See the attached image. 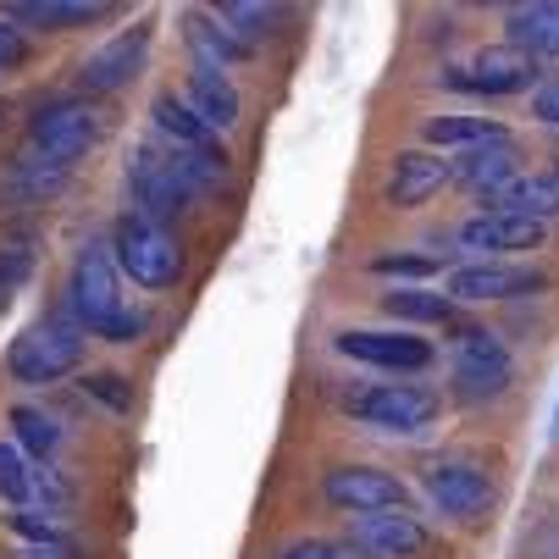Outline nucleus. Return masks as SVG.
<instances>
[{
  "instance_id": "obj_1",
  "label": "nucleus",
  "mask_w": 559,
  "mask_h": 559,
  "mask_svg": "<svg viewBox=\"0 0 559 559\" xmlns=\"http://www.w3.org/2000/svg\"><path fill=\"white\" fill-rule=\"evenodd\" d=\"M67 310L72 322L106 338V344H133L144 338V310L128 305L122 294V266L111 255V245H84L72 255V272H67Z\"/></svg>"
},
{
  "instance_id": "obj_2",
  "label": "nucleus",
  "mask_w": 559,
  "mask_h": 559,
  "mask_svg": "<svg viewBox=\"0 0 559 559\" xmlns=\"http://www.w3.org/2000/svg\"><path fill=\"white\" fill-rule=\"evenodd\" d=\"M111 255L122 266V277H133L139 288H178L183 283V245L178 233L150 222L139 211H122L111 227Z\"/></svg>"
},
{
  "instance_id": "obj_3",
  "label": "nucleus",
  "mask_w": 559,
  "mask_h": 559,
  "mask_svg": "<svg viewBox=\"0 0 559 559\" xmlns=\"http://www.w3.org/2000/svg\"><path fill=\"white\" fill-rule=\"evenodd\" d=\"M84 355H90V333L78 322H61V316H45V322H34L23 338H12L7 371L23 388H45V382L72 377L78 366H84Z\"/></svg>"
},
{
  "instance_id": "obj_4",
  "label": "nucleus",
  "mask_w": 559,
  "mask_h": 559,
  "mask_svg": "<svg viewBox=\"0 0 559 559\" xmlns=\"http://www.w3.org/2000/svg\"><path fill=\"white\" fill-rule=\"evenodd\" d=\"M106 133H111L106 106H95V100H56V106H45V111L28 122L23 150H28V155H45V162H56V167H72V162H84V155H90Z\"/></svg>"
},
{
  "instance_id": "obj_5",
  "label": "nucleus",
  "mask_w": 559,
  "mask_h": 559,
  "mask_svg": "<svg viewBox=\"0 0 559 559\" xmlns=\"http://www.w3.org/2000/svg\"><path fill=\"white\" fill-rule=\"evenodd\" d=\"M344 411L377 432H393V438H416L438 421L443 399L421 382H377V388H360L344 399Z\"/></svg>"
},
{
  "instance_id": "obj_6",
  "label": "nucleus",
  "mask_w": 559,
  "mask_h": 559,
  "mask_svg": "<svg viewBox=\"0 0 559 559\" xmlns=\"http://www.w3.org/2000/svg\"><path fill=\"white\" fill-rule=\"evenodd\" d=\"M454 399H465V405H488V399L510 393L515 382V360L504 349L499 333L488 328H454Z\"/></svg>"
},
{
  "instance_id": "obj_7",
  "label": "nucleus",
  "mask_w": 559,
  "mask_h": 559,
  "mask_svg": "<svg viewBox=\"0 0 559 559\" xmlns=\"http://www.w3.org/2000/svg\"><path fill=\"white\" fill-rule=\"evenodd\" d=\"M128 194H133V211L150 216V222H173L194 205V183L178 173L173 150H155V144H139L128 155Z\"/></svg>"
},
{
  "instance_id": "obj_8",
  "label": "nucleus",
  "mask_w": 559,
  "mask_h": 559,
  "mask_svg": "<svg viewBox=\"0 0 559 559\" xmlns=\"http://www.w3.org/2000/svg\"><path fill=\"white\" fill-rule=\"evenodd\" d=\"M421 488H427V499L449 515V521H460V526H476L488 510H493V483H488V471H476V465H465V460H432L427 471H421Z\"/></svg>"
},
{
  "instance_id": "obj_9",
  "label": "nucleus",
  "mask_w": 559,
  "mask_h": 559,
  "mask_svg": "<svg viewBox=\"0 0 559 559\" xmlns=\"http://www.w3.org/2000/svg\"><path fill=\"white\" fill-rule=\"evenodd\" d=\"M443 84L454 90H471V95H526L537 84V61L515 45H483L465 67H449L443 72Z\"/></svg>"
},
{
  "instance_id": "obj_10",
  "label": "nucleus",
  "mask_w": 559,
  "mask_h": 559,
  "mask_svg": "<svg viewBox=\"0 0 559 559\" xmlns=\"http://www.w3.org/2000/svg\"><path fill=\"white\" fill-rule=\"evenodd\" d=\"M322 499L344 515H377V510H405V483L377 465H333L322 476Z\"/></svg>"
},
{
  "instance_id": "obj_11",
  "label": "nucleus",
  "mask_w": 559,
  "mask_h": 559,
  "mask_svg": "<svg viewBox=\"0 0 559 559\" xmlns=\"http://www.w3.org/2000/svg\"><path fill=\"white\" fill-rule=\"evenodd\" d=\"M144 50H150V23H133L117 39H106L100 50H90L84 61H78V90H84V100L90 95H117L144 67Z\"/></svg>"
},
{
  "instance_id": "obj_12",
  "label": "nucleus",
  "mask_w": 559,
  "mask_h": 559,
  "mask_svg": "<svg viewBox=\"0 0 559 559\" xmlns=\"http://www.w3.org/2000/svg\"><path fill=\"white\" fill-rule=\"evenodd\" d=\"M349 543L371 559H421L432 548V532L411 510H377V515L349 521Z\"/></svg>"
},
{
  "instance_id": "obj_13",
  "label": "nucleus",
  "mask_w": 559,
  "mask_h": 559,
  "mask_svg": "<svg viewBox=\"0 0 559 559\" xmlns=\"http://www.w3.org/2000/svg\"><path fill=\"white\" fill-rule=\"evenodd\" d=\"M449 178H454V162H443L438 150H399L382 183V200L393 211H421Z\"/></svg>"
},
{
  "instance_id": "obj_14",
  "label": "nucleus",
  "mask_w": 559,
  "mask_h": 559,
  "mask_svg": "<svg viewBox=\"0 0 559 559\" xmlns=\"http://www.w3.org/2000/svg\"><path fill=\"white\" fill-rule=\"evenodd\" d=\"M454 238L471 255H515V250H537L548 238V227L532 222V216H515V211H483V216L460 222Z\"/></svg>"
},
{
  "instance_id": "obj_15",
  "label": "nucleus",
  "mask_w": 559,
  "mask_h": 559,
  "mask_svg": "<svg viewBox=\"0 0 559 559\" xmlns=\"http://www.w3.org/2000/svg\"><path fill=\"white\" fill-rule=\"evenodd\" d=\"M548 277L532 266H504V261H483V266H460L449 277V299L454 305H488V299H521V294H543Z\"/></svg>"
},
{
  "instance_id": "obj_16",
  "label": "nucleus",
  "mask_w": 559,
  "mask_h": 559,
  "mask_svg": "<svg viewBox=\"0 0 559 559\" xmlns=\"http://www.w3.org/2000/svg\"><path fill=\"white\" fill-rule=\"evenodd\" d=\"M0 499L12 510H50V504H67V483L56 471L34 465L17 443H0Z\"/></svg>"
},
{
  "instance_id": "obj_17",
  "label": "nucleus",
  "mask_w": 559,
  "mask_h": 559,
  "mask_svg": "<svg viewBox=\"0 0 559 559\" xmlns=\"http://www.w3.org/2000/svg\"><path fill=\"white\" fill-rule=\"evenodd\" d=\"M338 355H349L360 366H382V371H427L432 366V344L416 333H338Z\"/></svg>"
},
{
  "instance_id": "obj_18",
  "label": "nucleus",
  "mask_w": 559,
  "mask_h": 559,
  "mask_svg": "<svg viewBox=\"0 0 559 559\" xmlns=\"http://www.w3.org/2000/svg\"><path fill=\"white\" fill-rule=\"evenodd\" d=\"M454 178L476 194V200H499L515 178H521V150L515 139H499V144H483V150H465L460 162H454Z\"/></svg>"
},
{
  "instance_id": "obj_19",
  "label": "nucleus",
  "mask_w": 559,
  "mask_h": 559,
  "mask_svg": "<svg viewBox=\"0 0 559 559\" xmlns=\"http://www.w3.org/2000/svg\"><path fill=\"white\" fill-rule=\"evenodd\" d=\"M178 23H183V45L194 50V67L227 72V67H238V61H250V56H255V45H245V39H238L216 12H183Z\"/></svg>"
},
{
  "instance_id": "obj_20",
  "label": "nucleus",
  "mask_w": 559,
  "mask_h": 559,
  "mask_svg": "<svg viewBox=\"0 0 559 559\" xmlns=\"http://www.w3.org/2000/svg\"><path fill=\"white\" fill-rule=\"evenodd\" d=\"M504 45L526 50L532 61H559V0H532L504 17Z\"/></svg>"
},
{
  "instance_id": "obj_21",
  "label": "nucleus",
  "mask_w": 559,
  "mask_h": 559,
  "mask_svg": "<svg viewBox=\"0 0 559 559\" xmlns=\"http://www.w3.org/2000/svg\"><path fill=\"white\" fill-rule=\"evenodd\" d=\"M0 17L61 34V28H90V23L111 17V7H100V0H12V7H0Z\"/></svg>"
},
{
  "instance_id": "obj_22",
  "label": "nucleus",
  "mask_w": 559,
  "mask_h": 559,
  "mask_svg": "<svg viewBox=\"0 0 559 559\" xmlns=\"http://www.w3.org/2000/svg\"><path fill=\"white\" fill-rule=\"evenodd\" d=\"M67 173L72 167H56V162H45V155L17 150L7 183H0V200H7V205H45V200H56L67 189Z\"/></svg>"
},
{
  "instance_id": "obj_23",
  "label": "nucleus",
  "mask_w": 559,
  "mask_h": 559,
  "mask_svg": "<svg viewBox=\"0 0 559 559\" xmlns=\"http://www.w3.org/2000/svg\"><path fill=\"white\" fill-rule=\"evenodd\" d=\"M183 100L194 106V117H200L211 133H227V128L238 122V111H245L238 90L227 84L222 72H211V67H194V72H189V95H183Z\"/></svg>"
},
{
  "instance_id": "obj_24",
  "label": "nucleus",
  "mask_w": 559,
  "mask_h": 559,
  "mask_svg": "<svg viewBox=\"0 0 559 559\" xmlns=\"http://www.w3.org/2000/svg\"><path fill=\"white\" fill-rule=\"evenodd\" d=\"M150 117H155V133H162L173 150H222L216 133L194 117V106L183 95H173V90H162V95L150 100Z\"/></svg>"
},
{
  "instance_id": "obj_25",
  "label": "nucleus",
  "mask_w": 559,
  "mask_h": 559,
  "mask_svg": "<svg viewBox=\"0 0 559 559\" xmlns=\"http://www.w3.org/2000/svg\"><path fill=\"white\" fill-rule=\"evenodd\" d=\"M421 139H427L432 150H483V144H499V139H510V133H504V122H493V117H427Z\"/></svg>"
},
{
  "instance_id": "obj_26",
  "label": "nucleus",
  "mask_w": 559,
  "mask_h": 559,
  "mask_svg": "<svg viewBox=\"0 0 559 559\" xmlns=\"http://www.w3.org/2000/svg\"><path fill=\"white\" fill-rule=\"evenodd\" d=\"M488 211H515V216H532V222H543L548 227V216H559V178L554 173H521Z\"/></svg>"
},
{
  "instance_id": "obj_27",
  "label": "nucleus",
  "mask_w": 559,
  "mask_h": 559,
  "mask_svg": "<svg viewBox=\"0 0 559 559\" xmlns=\"http://www.w3.org/2000/svg\"><path fill=\"white\" fill-rule=\"evenodd\" d=\"M382 310L393 316V322L460 328V322H454V299H449V294H432V288H393V294H382Z\"/></svg>"
},
{
  "instance_id": "obj_28",
  "label": "nucleus",
  "mask_w": 559,
  "mask_h": 559,
  "mask_svg": "<svg viewBox=\"0 0 559 559\" xmlns=\"http://www.w3.org/2000/svg\"><path fill=\"white\" fill-rule=\"evenodd\" d=\"M7 421H12V438H17L23 454H39V460H45V454L61 449V427H56L45 411H34V405H12Z\"/></svg>"
},
{
  "instance_id": "obj_29",
  "label": "nucleus",
  "mask_w": 559,
  "mask_h": 559,
  "mask_svg": "<svg viewBox=\"0 0 559 559\" xmlns=\"http://www.w3.org/2000/svg\"><path fill=\"white\" fill-rule=\"evenodd\" d=\"M216 17L245 39V45H255V39H266V34H277V7H261V0H227V7H216Z\"/></svg>"
},
{
  "instance_id": "obj_30",
  "label": "nucleus",
  "mask_w": 559,
  "mask_h": 559,
  "mask_svg": "<svg viewBox=\"0 0 559 559\" xmlns=\"http://www.w3.org/2000/svg\"><path fill=\"white\" fill-rule=\"evenodd\" d=\"M7 526L17 537H28V548H67V532H61V521L50 510H12Z\"/></svg>"
},
{
  "instance_id": "obj_31",
  "label": "nucleus",
  "mask_w": 559,
  "mask_h": 559,
  "mask_svg": "<svg viewBox=\"0 0 559 559\" xmlns=\"http://www.w3.org/2000/svg\"><path fill=\"white\" fill-rule=\"evenodd\" d=\"M34 277V250L28 245H0V310L12 305V294Z\"/></svg>"
},
{
  "instance_id": "obj_32",
  "label": "nucleus",
  "mask_w": 559,
  "mask_h": 559,
  "mask_svg": "<svg viewBox=\"0 0 559 559\" xmlns=\"http://www.w3.org/2000/svg\"><path fill=\"white\" fill-rule=\"evenodd\" d=\"M277 559H371V554H360L349 537L338 543V537H299V543H288Z\"/></svg>"
},
{
  "instance_id": "obj_33",
  "label": "nucleus",
  "mask_w": 559,
  "mask_h": 559,
  "mask_svg": "<svg viewBox=\"0 0 559 559\" xmlns=\"http://www.w3.org/2000/svg\"><path fill=\"white\" fill-rule=\"evenodd\" d=\"M84 393L106 399L111 411H133V388H128V377H117V371H90V377H84Z\"/></svg>"
},
{
  "instance_id": "obj_34",
  "label": "nucleus",
  "mask_w": 559,
  "mask_h": 559,
  "mask_svg": "<svg viewBox=\"0 0 559 559\" xmlns=\"http://www.w3.org/2000/svg\"><path fill=\"white\" fill-rule=\"evenodd\" d=\"M28 39H23V28L12 23V17H0V72H17V67H28Z\"/></svg>"
},
{
  "instance_id": "obj_35",
  "label": "nucleus",
  "mask_w": 559,
  "mask_h": 559,
  "mask_svg": "<svg viewBox=\"0 0 559 559\" xmlns=\"http://www.w3.org/2000/svg\"><path fill=\"white\" fill-rule=\"evenodd\" d=\"M371 272H377V277H427L432 261H427V255H377Z\"/></svg>"
},
{
  "instance_id": "obj_36",
  "label": "nucleus",
  "mask_w": 559,
  "mask_h": 559,
  "mask_svg": "<svg viewBox=\"0 0 559 559\" xmlns=\"http://www.w3.org/2000/svg\"><path fill=\"white\" fill-rule=\"evenodd\" d=\"M532 117H537V122H548V128H559V78L537 84V95H532Z\"/></svg>"
},
{
  "instance_id": "obj_37",
  "label": "nucleus",
  "mask_w": 559,
  "mask_h": 559,
  "mask_svg": "<svg viewBox=\"0 0 559 559\" xmlns=\"http://www.w3.org/2000/svg\"><path fill=\"white\" fill-rule=\"evenodd\" d=\"M12 559H72V548H17Z\"/></svg>"
},
{
  "instance_id": "obj_38",
  "label": "nucleus",
  "mask_w": 559,
  "mask_h": 559,
  "mask_svg": "<svg viewBox=\"0 0 559 559\" xmlns=\"http://www.w3.org/2000/svg\"><path fill=\"white\" fill-rule=\"evenodd\" d=\"M537 559H559V521L543 532V554H537Z\"/></svg>"
},
{
  "instance_id": "obj_39",
  "label": "nucleus",
  "mask_w": 559,
  "mask_h": 559,
  "mask_svg": "<svg viewBox=\"0 0 559 559\" xmlns=\"http://www.w3.org/2000/svg\"><path fill=\"white\" fill-rule=\"evenodd\" d=\"M554 443H559V411H554Z\"/></svg>"
},
{
  "instance_id": "obj_40",
  "label": "nucleus",
  "mask_w": 559,
  "mask_h": 559,
  "mask_svg": "<svg viewBox=\"0 0 559 559\" xmlns=\"http://www.w3.org/2000/svg\"><path fill=\"white\" fill-rule=\"evenodd\" d=\"M0 122H7V100H0Z\"/></svg>"
},
{
  "instance_id": "obj_41",
  "label": "nucleus",
  "mask_w": 559,
  "mask_h": 559,
  "mask_svg": "<svg viewBox=\"0 0 559 559\" xmlns=\"http://www.w3.org/2000/svg\"><path fill=\"white\" fill-rule=\"evenodd\" d=\"M554 178H559V167H554Z\"/></svg>"
}]
</instances>
